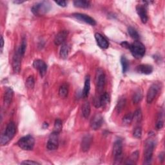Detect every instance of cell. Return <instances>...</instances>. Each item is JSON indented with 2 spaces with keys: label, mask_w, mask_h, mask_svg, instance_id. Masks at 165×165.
Segmentation results:
<instances>
[{
  "label": "cell",
  "mask_w": 165,
  "mask_h": 165,
  "mask_svg": "<svg viewBox=\"0 0 165 165\" xmlns=\"http://www.w3.org/2000/svg\"><path fill=\"white\" fill-rule=\"evenodd\" d=\"M16 132V127L15 123L13 121L10 122L6 126V128L4 132L2 133L1 139H0V143L2 146L6 145L8 142L11 141V139L14 137Z\"/></svg>",
  "instance_id": "6da1fadb"
},
{
  "label": "cell",
  "mask_w": 165,
  "mask_h": 165,
  "mask_svg": "<svg viewBox=\"0 0 165 165\" xmlns=\"http://www.w3.org/2000/svg\"><path fill=\"white\" fill-rule=\"evenodd\" d=\"M155 146V141L154 139L150 138L146 141L144 150V164H149L151 163Z\"/></svg>",
  "instance_id": "7a4b0ae2"
},
{
  "label": "cell",
  "mask_w": 165,
  "mask_h": 165,
  "mask_svg": "<svg viewBox=\"0 0 165 165\" xmlns=\"http://www.w3.org/2000/svg\"><path fill=\"white\" fill-rule=\"evenodd\" d=\"M129 50L132 56L136 59H140L143 57L146 51L144 44L139 41H136L132 44H130Z\"/></svg>",
  "instance_id": "3957f363"
},
{
  "label": "cell",
  "mask_w": 165,
  "mask_h": 165,
  "mask_svg": "<svg viewBox=\"0 0 165 165\" xmlns=\"http://www.w3.org/2000/svg\"><path fill=\"white\" fill-rule=\"evenodd\" d=\"M17 145L24 150H32L34 147L35 139L31 135H27L26 136L21 138L17 142Z\"/></svg>",
  "instance_id": "277c9868"
},
{
  "label": "cell",
  "mask_w": 165,
  "mask_h": 165,
  "mask_svg": "<svg viewBox=\"0 0 165 165\" xmlns=\"http://www.w3.org/2000/svg\"><path fill=\"white\" fill-rule=\"evenodd\" d=\"M51 9V5L49 2H42L34 5L32 7V12L36 16H42L47 14Z\"/></svg>",
  "instance_id": "5b68a950"
},
{
  "label": "cell",
  "mask_w": 165,
  "mask_h": 165,
  "mask_svg": "<svg viewBox=\"0 0 165 165\" xmlns=\"http://www.w3.org/2000/svg\"><path fill=\"white\" fill-rule=\"evenodd\" d=\"M113 155L115 164H120L123 159V145L121 140H117L113 146Z\"/></svg>",
  "instance_id": "8992f818"
},
{
  "label": "cell",
  "mask_w": 165,
  "mask_h": 165,
  "mask_svg": "<svg viewBox=\"0 0 165 165\" xmlns=\"http://www.w3.org/2000/svg\"><path fill=\"white\" fill-rule=\"evenodd\" d=\"M95 85L99 92H101L105 85L106 76L102 69H97L95 73Z\"/></svg>",
  "instance_id": "52a82bcc"
},
{
  "label": "cell",
  "mask_w": 165,
  "mask_h": 165,
  "mask_svg": "<svg viewBox=\"0 0 165 165\" xmlns=\"http://www.w3.org/2000/svg\"><path fill=\"white\" fill-rule=\"evenodd\" d=\"M160 88V85L159 83H157V82L152 84L150 86V87L148 89L146 95V101L148 103L150 104L152 103V101L155 98L156 95L158 94Z\"/></svg>",
  "instance_id": "ba28073f"
},
{
  "label": "cell",
  "mask_w": 165,
  "mask_h": 165,
  "mask_svg": "<svg viewBox=\"0 0 165 165\" xmlns=\"http://www.w3.org/2000/svg\"><path fill=\"white\" fill-rule=\"evenodd\" d=\"M23 57L21 52L18 49L16 52H15L14 56L12 59V68L15 73H18L21 69V59Z\"/></svg>",
  "instance_id": "9c48e42d"
},
{
  "label": "cell",
  "mask_w": 165,
  "mask_h": 165,
  "mask_svg": "<svg viewBox=\"0 0 165 165\" xmlns=\"http://www.w3.org/2000/svg\"><path fill=\"white\" fill-rule=\"evenodd\" d=\"M58 133L54 132L50 134L49 141L47 142V148L49 150H55L59 146V138Z\"/></svg>",
  "instance_id": "30bf717a"
},
{
  "label": "cell",
  "mask_w": 165,
  "mask_h": 165,
  "mask_svg": "<svg viewBox=\"0 0 165 165\" xmlns=\"http://www.w3.org/2000/svg\"><path fill=\"white\" fill-rule=\"evenodd\" d=\"M72 16L78 20L85 22V23L92 26H95L96 25V21H95V19L91 18V16H88L87 14L81 13H74L72 14Z\"/></svg>",
  "instance_id": "8fae6325"
},
{
  "label": "cell",
  "mask_w": 165,
  "mask_h": 165,
  "mask_svg": "<svg viewBox=\"0 0 165 165\" xmlns=\"http://www.w3.org/2000/svg\"><path fill=\"white\" fill-rule=\"evenodd\" d=\"M103 123V117L102 115L97 113L95 114L94 117L91 119L90 125H91V127L93 130H97L101 128Z\"/></svg>",
  "instance_id": "7c38bea8"
},
{
  "label": "cell",
  "mask_w": 165,
  "mask_h": 165,
  "mask_svg": "<svg viewBox=\"0 0 165 165\" xmlns=\"http://www.w3.org/2000/svg\"><path fill=\"white\" fill-rule=\"evenodd\" d=\"M33 66L34 67V69L38 70L41 77H43L46 74V72L47 71V65L43 60H35L33 63Z\"/></svg>",
  "instance_id": "4fadbf2b"
},
{
  "label": "cell",
  "mask_w": 165,
  "mask_h": 165,
  "mask_svg": "<svg viewBox=\"0 0 165 165\" xmlns=\"http://www.w3.org/2000/svg\"><path fill=\"white\" fill-rule=\"evenodd\" d=\"M92 136L91 135L87 134L82 138L81 143V148L82 152H87L91 146L92 142Z\"/></svg>",
  "instance_id": "5bb4252c"
},
{
  "label": "cell",
  "mask_w": 165,
  "mask_h": 165,
  "mask_svg": "<svg viewBox=\"0 0 165 165\" xmlns=\"http://www.w3.org/2000/svg\"><path fill=\"white\" fill-rule=\"evenodd\" d=\"M95 38L98 45L103 49H108L109 47V43L107 40L99 33H96L95 34Z\"/></svg>",
  "instance_id": "9a60e30c"
},
{
  "label": "cell",
  "mask_w": 165,
  "mask_h": 165,
  "mask_svg": "<svg viewBox=\"0 0 165 165\" xmlns=\"http://www.w3.org/2000/svg\"><path fill=\"white\" fill-rule=\"evenodd\" d=\"M14 92L11 88H7L4 93L3 97V103L5 107H9L13 98Z\"/></svg>",
  "instance_id": "2e32d148"
},
{
  "label": "cell",
  "mask_w": 165,
  "mask_h": 165,
  "mask_svg": "<svg viewBox=\"0 0 165 165\" xmlns=\"http://www.w3.org/2000/svg\"><path fill=\"white\" fill-rule=\"evenodd\" d=\"M136 11L141 18V21L143 23H146L148 21V15L145 7L142 5H139L136 6Z\"/></svg>",
  "instance_id": "e0dca14e"
},
{
  "label": "cell",
  "mask_w": 165,
  "mask_h": 165,
  "mask_svg": "<svg viewBox=\"0 0 165 165\" xmlns=\"http://www.w3.org/2000/svg\"><path fill=\"white\" fill-rule=\"evenodd\" d=\"M67 36H68V32L66 31H60L55 37L54 38V43L56 45H60L64 43L65 40H66Z\"/></svg>",
  "instance_id": "ac0fdd59"
},
{
  "label": "cell",
  "mask_w": 165,
  "mask_h": 165,
  "mask_svg": "<svg viewBox=\"0 0 165 165\" xmlns=\"http://www.w3.org/2000/svg\"><path fill=\"white\" fill-rule=\"evenodd\" d=\"M136 71L140 74L148 75L152 74L153 72V67L150 65L142 64L137 66Z\"/></svg>",
  "instance_id": "d6986e66"
},
{
  "label": "cell",
  "mask_w": 165,
  "mask_h": 165,
  "mask_svg": "<svg viewBox=\"0 0 165 165\" xmlns=\"http://www.w3.org/2000/svg\"><path fill=\"white\" fill-rule=\"evenodd\" d=\"M90 90H91V78L90 76H87L85 78L84 88L82 92V95L83 97H87L89 95Z\"/></svg>",
  "instance_id": "ffe728a7"
},
{
  "label": "cell",
  "mask_w": 165,
  "mask_h": 165,
  "mask_svg": "<svg viewBox=\"0 0 165 165\" xmlns=\"http://www.w3.org/2000/svg\"><path fill=\"white\" fill-rule=\"evenodd\" d=\"M74 5L78 8L87 9L91 6V2L86 0H76L74 2Z\"/></svg>",
  "instance_id": "44dd1931"
},
{
  "label": "cell",
  "mask_w": 165,
  "mask_h": 165,
  "mask_svg": "<svg viewBox=\"0 0 165 165\" xmlns=\"http://www.w3.org/2000/svg\"><path fill=\"white\" fill-rule=\"evenodd\" d=\"M91 105L88 101H85L82 106V114L85 118H88L91 114Z\"/></svg>",
  "instance_id": "7402d4cb"
},
{
  "label": "cell",
  "mask_w": 165,
  "mask_h": 165,
  "mask_svg": "<svg viewBox=\"0 0 165 165\" xmlns=\"http://www.w3.org/2000/svg\"><path fill=\"white\" fill-rule=\"evenodd\" d=\"M99 97L101 107H105L110 102V95L107 92H104Z\"/></svg>",
  "instance_id": "603a6c76"
},
{
  "label": "cell",
  "mask_w": 165,
  "mask_h": 165,
  "mask_svg": "<svg viewBox=\"0 0 165 165\" xmlns=\"http://www.w3.org/2000/svg\"><path fill=\"white\" fill-rule=\"evenodd\" d=\"M69 47L67 44H63L61 50H60V56L63 59H66L68 57L69 53Z\"/></svg>",
  "instance_id": "cb8c5ba5"
},
{
  "label": "cell",
  "mask_w": 165,
  "mask_h": 165,
  "mask_svg": "<svg viewBox=\"0 0 165 165\" xmlns=\"http://www.w3.org/2000/svg\"><path fill=\"white\" fill-rule=\"evenodd\" d=\"M69 94V86L67 84L64 83L59 88V94L60 97H63V98H65L67 97Z\"/></svg>",
  "instance_id": "d4e9b609"
},
{
  "label": "cell",
  "mask_w": 165,
  "mask_h": 165,
  "mask_svg": "<svg viewBox=\"0 0 165 165\" xmlns=\"http://www.w3.org/2000/svg\"><path fill=\"white\" fill-rule=\"evenodd\" d=\"M128 32H129V35L130 36V37H132V39L136 40V41H138L139 39V37H140L139 34H138V31H136V30L135 28H133V27H129Z\"/></svg>",
  "instance_id": "484cf974"
},
{
  "label": "cell",
  "mask_w": 165,
  "mask_h": 165,
  "mask_svg": "<svg viewBox=\"0 0 165 165\" xmlns=\"http://www.w3.org/2000/svg\"><path fill=\"white\" fill-rule=\"evenodd\" d=\"M138 157H139V152L138 151L133 152L130 157V158L127 160V162L126 163V164H135L138 161Z\"/></svg>",
  "instance_id": "4316f807"
},
{
  "label": "cell",
  "mask_w": 165,
  "mask_h": 165,
  "mask_svg": "<svg viewBox=\"0 0 165 165\" xmlns=\"http://www.w3.org/2000/svg\"><path fill=\"white\" fill-rule=\"evenodd\" d=\"M121 63L122 65V68H123V72L126 73L127 70H129V61L125 56H122L121 58Z\"/></svg>",
  "instance_id": "83f0119b"
},
{
  "label": "cell",
  "mask_w": 165,
  "mask_h": 165,
  "mask_svg": "<svg viewBox=\"0 0 165 165\" xmlns=\"http://www.w3.org/2000/svg\"><path fill=\"white\" fill-rule=\"evenodd\" d=\"M142 98V92L140 91V90H138L136 92L134 93L133 95V101L134 103H138L139 101H141V100Z\"/></svg>",
  "instance_id": "f1b7e54d"
},
{
  "label": "cell",
  "mask_w": 165,
  "mask_h": 165,
  "mask_svg": "<svg viewBox=\"0 0 165 165\" xmlns=\"http://www.w3.org/2000/svg\"><path fill=\"white\" fill-rule=\"evenodd\" d=\"M62 127H63V125H62V121H61V120H60L59 119H56L55 123H54V132L59 133L61 131Z\"/></svg>",
  "instance_id": "f546056e"
},
{
  "label": "cell",
  "mask_w": 165,
  "mask_h": 165,
  "mask_svg": "<svg viewBox=\"0 0 165 165\" xmlns=\"http://www.w3.org/2000/svg\"><path fill=\"white\" fill-rule=\"evenodd\" d=\"M142 112L141 110H137L136 112L133 114V120L137 123L140 122L142 120Z\"/></svg>",
  "instance_id": "4dcf8cb0"
},
{
  "label": "cell",
  "mask_w": 165,
  "mask_h": 165,
  "mask_svg": "<svg viewBox=\"0 0 165 165\" xmlns=\"http://www.w3.org/2000/svg\"><path fill=\"white\" fill-rule=\"evenodd\" d=\"M133 121V114L129 113L125 115L123 118V123L125 125H130Z\"/></svg>",
  "instance_id": "1f68e13d"
},
{
  "label": "cell",
  "mask_w": 165,
  "mask_h": 165,
  "mask_svg": "<svg viewBox=\"0 0 165 165\" xmlns=\"http://www.w3.org/2000/svg\"><path fill=\"white\" fill-rule=\"evenodd\" d=\"M35 85V81L33 76H29L26 81V85L28 88H33Z\"/></svg>",
  "instance_id": "d6a6232c"
},
{
  "label": "cell",
  "mask_w": 165,
  "mask_h": 165,
  "mask_svg": "<svg viewBox=\"0 0 165 165\" xmlns=\"http://www.w3.org/2000/svg\"><path fill=\"white\" fill-rule=\"evenodd\" d=\"M26 47H27V41H26V39L25 37H23V40H22V42L20 47L18 48L20 50V52H21L22 55L24 56L25 53V50H26Z\"/></svg>",
  "instance_id": "836d02e7"
},
{
  "label": "cell",
  "mask_w": 165,
  "mask_h": 165,
  "mask_svg": "<svg viewBox=\"0 0 165 165\" xmlns=\"http://www.w3.org/2000/svg\"><path fill=\"white\" fill-rule=\"evenodd\" d=\"M126 104V99H120L119 101L117 103V105L116 107V110L117 111L118 113H119L122 110L123 107H125Z\"/></svg>",
  "instance_id": "e575fe53"
},
{
  "label": "cell",
  "mask_w": 165,
  "mask_h": 165,
  "mask_svg": "<svg viewBox=\"0 0 165 165\" xmlns=\"http://www.w3.org/2000/svg\"><path fill=\"white\" fill-rule=\"evenodd\" d=\"M133 135L136 138H141L142 136V129L141 127H137L135 129Z\"/></svg>",
  "instance_id": "d590c367"
},
{
  "label": "cell",
  "mask_w": 165,
  "mask_h": 165,
  "mask_svg": "<svg viewBox=\"0 0 165 165\" xmlns=\"http://www.w3.org/2000/svg\"><path fill=\"white\" fill-rule=\"evenodd\" d=\"M163 125H164V122L163 121H161V120H159L156 124V129L157 130H161L163 127Z\"/></svg>",
  "instance_id": "8d00e7d4"
},
{
  "label": "cell",
  "mask_w": 165,
  "mask_h": 165,
  "mask_svg": "<svg viewBox=\"0 0 165 165\" xmlns=\"http://www.w3.org/2000/svg\"><path fill=\"white\" fill-rule=\"evenodd\" d=\"M55 3L57 4L59 6H62V7H65L66 6V2L65 1H55Z\"/></svg>",
  "instance_id": "74e56055"
},
{
  "label": "cell",
  "mask_w": 165,
  "mask_h": 165,
  "mask_svg": "<svg viewBox=\"0 0 165 165\" xmlns=\"http://www.w3.org/2000/svg\"><path fill=\"white\" fill-rule=\"evenodd\" d=\"M21 164H40V163H38L37 162L33 161H29V160L23 161Z\"/></svg>",
  "instance_id": "f35d334b"
},
{
  "label": "cell",
  "mask_w": 165,
  "mask_h": 165,
  "mask_svg": "<svg viewBox=\"0 0 165 165\" xmlns=\"http://www.w3.org/2000/svg\"><path fill=\"white\" fill-rule=\"evenodd\" d=\"M121 44V45H122L123 47H125V48H126V49H130V44H129L128 42H126V41H123Z\"/></svg>",
  "instance_id": "ab89813d"
},
{
  "label": "cell",
  "mask_w": 165,
  "mask_h": 165,
  "mask_svg": "<svg viewBox=\"0 0 165 165\" xmlns=\"http://www.w3.org/2000/svg\"><path fill=\"white\" fill-rule=\"evenodd\" d=\"M3 46H4V40H3V36H2L1 37V48L3 49Z\"/></svg>",
  "instance_id": "60d3db41"
},
{
  "label": "cell",
  "mask_w": 165,
  "mask_h": 165,
  "mask_svg": "<svg viewBox=\"0 0 165 165\" xmlns=\"http://www.w3.org/2000/svg\"><path fill=\"white\" fill-rule=\"evenodd\" d=\"M14 3L16 4H21V3H24V1H14Z\"/></svg>",
  "instance_id": "b9f144b4"
}]
</instances>
